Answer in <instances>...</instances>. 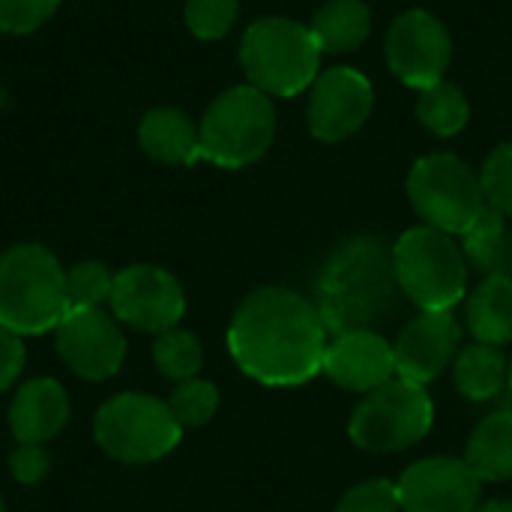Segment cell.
<instances>
[{"label": "cell", "instance_id": "1", "mask_svg": "<svg viewBox=\"0 0 512 512\" xmlns=\"http://www.w3.org/2000/svg\"><path fill=\"white\" fill-rule=\"evenodd\" d=\"M330 330L318 306L291 288H258L234 312L228 351L234 363L267 387H297L324 369Z\"/></svg>", "mask_w": 512, "mask_h": 512}, {"label": "cell", "instance_id": "2", "mask_svg": "<svg viewBox=\"0 0 512 512\" xmlns=\"http://www.w3.org/2000/svg\"><path fill=\"white\" fill-rule=\"evenodd\" d=\"M405 294L396 279L393 246L375 234L342 243L318 279V312L330 336L378 330L402 312Z\"/></svg>", "mask_w": 512, "mask_h": 512}, {"label": "cell", "instance_id": "3", "mask_svg": "<svg viewBox=\"0 0 512 512\" xmlns=\"http://www.w3.org/2000/svg\"><path fill=\"white\" fill-rule=\"evenodd\" d=\"M66 312V273L45 246L21 243L0 255V327L15 336H39L54 330Z\"/></svg>", "mask_w": 512, "mask_h": 512}, {"label": "cell", "instance_id": "4", "mask_svg": "<svg viewBox=\"0 0 512 512\" xmlns=\"http://www.w3.org/2000/svg\"><path fill=\"white\" fill-rule=\"evenodd\" d=\"M240 66L252 87L267 96H297L321 75V48L306 24L261 18L240 42Z\"/></svg>", "mask_w": 512, "mask_h": 512}, {"label": "cell", "instance_id": "5", "mask_svg": "<svg viewBox=\"0 0 512 512\" xmlns=\"http://www.w3.org/2000/svg\"><path fill=\"white\" fill-rule=\"evenodd\" d=\"M396 279L420 312H453L468 291V261L453 234L417 225L393 246Z\"/></svg>", "mask_w": 512, "mask_h": 512}, {"label": "cell", "instance_id": "6", "mask_svg": "<svg viewBox=\"0 0 512 512\" xmlns=\"http://www.w3.org/2000/svg\"><path fill=\"white\" fill-rule=\"evenodd\" d=\"M273 135V99L252 84H240L219 93L207 108L198 126L201 159L219 168H246L270 150Z\"/></svg>", "mask_w": 512, "mask_h": 512}, {"label": "cell", "instance_id": "7", "mask_svg": "<svg viewBox=\"0 0 512 512\" xmlns=\"http://www.w3.org/2000/svg\"><path fill=\"white\" fill-rule=\"evenodd\" d=\"M93 435L111 459L150 465L180 444L183 426L174 420L168 402L147 393H120L96 411Z\"/></svg>", "mask_w": 512, "mask_h": 512}, {"label": "cell", "instance_id": "8", "mask_svg": "<svg viewBox=\"0 0 512 512\" xmlns=\"http://www.w3.org/2000/svg\"><path fill=\"white\" fill-rule=\"evenodd\" d=\"M408 201L423 225L462 237L486 210L480 174L453 153H432L414 162L408 174Z\"/></svg>", "mask_w": 512, "mask_h": 512}, {"label": "cell", "instance_id": "9", "mask_svg": "<svg viewBox=\"0 0 512 512\" xmlns=\"http://www.w3.org/2000/svg\"><path fill=\"white\" fill-rule=\"evenodd\" d=\"M435 423V405L426 387L405 378H393L384 387L366 393L354 408L348 435L366 453H402L420 444Z\"/></svg>", "mask_w": 512, "mask_h": 512}, {"label": "cell", "instance_id": "10", "mask_svg": "<svg viewBox=\"0 0 512 512\" xmlns=\"http://www.w3.org/2000/svg\"><path fill=\"white\" fill-rule=\"evenodd\" d=\"M111 315L141 333H165L183 321L186 294L183 285L156 264H132L114 273Z\"/></svg>", "mask_w": 512, "mask_h": 512}, {"label": "cell", "instance_id": "11", "mask_svg": "<svg viewBox=\"0 0 512 512\" xmlns=\"http://www.w3.org/2000/svg\"><path fill=\"white\" fill-rule=\"evenodd\" d=\"M384 51L393 75L402 84L423 90L444 81L453 57V39L438 15L426 9H408L387 30Z\"/></svg>", "mask_w": 512, "mask_h": 512}, {"label": "cell", "instance_id": "12", "mask_svg": "<svg viewBox=\"0 0 512 512\" xmlns=\"http://www.w3.org/2000/svg\"><path fill=\"white\" fill-rule=\"evenodd\" d=\"M375 108V90L372 81L348 66H333L315 78L309 87V132L318 141L336 144L351 138L366 126Z\"/></svg>", "mask_w": 512, "mask_h": 512}, {"label": "cell", "instance_id": "13", "mask_svg": "<svg viewBox=\"0 0 512 512\" xmlns=\"http://www.w3.org/2000/svg\"><path fill=\"white\" fill-rule=\"evenodd\" d=\"M54 339L63 363L84 381H105L126 360V336L102 309H69L54 327Z\"/></svg>", "mask_w": 512, "mask_h": 512}, {"label": "cell", "instance_id": "14", "mask_svg": "<svg viewBox=\"0 0 512 512\" xmlns=\"http://www.w3.org/2000/svg\"><path fill=\"white\" fill-rule=\"evenodd\" d=\"M396 492L402 512H474L483 483L465 459L432 456L405 468Z\"/></svg>", "mask_w": 512, "mask_h": 512}, {"label": "cell", "instance_id": "15", "mask_svg": "<svg viewBox=\"0 0 512 512\" xmlns=\"http://www.w3.org/2000/svg\"><path fill=\"white\" fill-rule=\"evenodd\" d=\"M459 348L462 324L453 312H420L399 330L393 342L396 375L426 387L453 366Z\"/></svg>", "mask_w": 512, "mask_h": 512}, {"label": "cell", "instance_id": "16", "mask_svg": "<svg viewBox=\"0 0 512 512\" xmlns=\"http://www.w3.org/2000/svg\"><path fill=\"white\" fill-rule=\"evenodd\" d=\"M321 372L351 393H372L396 375L393 345L378 330H348L330 336Z\"/></svg>", "mask_w": 512, "mask_h": 512}, {"label": "cell", "instance_id": "17", "mask_svg": "<svg viewBox=\"0 0 512 512\" xmlns=\"http://www.w3.org/2000/svg\"><path fill=\"white\" fill-rule=\"evenodd\" d=\"M69 393L54 378H36L18 387L9 405V429L18 444H45L69 423Z\"/></svg>", "mask_w": 512, "mask_h": 512}, {"label": "cell", "instance_id": "18", "mask_svg": "<svg viewBox=\"0 0 512 512\" xmlns=\"http://www.w3.org/2000/svg\"><path fill=\"white\" fill-rule=\"evenodd\" d=\"M141 150L162 165H195L201 159L198 126L180 108H153L138 126Z\"/></svg>", "mask_w": 512, "mask_h": 512}, {"label": "cell", "instance_id": "19", "mask_svg": "<svg viewBox=\"0 0 512 512\" xmlns=\"http://www.w3.org/2000/svg\"><path fill=\"white\" fill-rule=\"evenodd\" d=\"M465 321L474 342L498 348L512 342V276H486L468 294Z\"/></svg>", "mask_w": 512, "mask_h": 512}, {"label": "cell", "instance_id": "20", "mask_svg": "<svg viewBox=\"0 0 512 512\" xmlns=\"http://www.w3.org/2000/svg\"><path fill=\"white\" fill-rule=\"evenodd\" d=\"M456 390L471 402H492L510 387V357L498 345H465L453 360Z\"/></svg>", "mask_w": 512, "mask_h": 512}, {"label": "cell", "instance_id": "21", "mask_svg": "<svg viewBox=\"0 0 512 512\" xmlns=\"http://www.w3.org/2000/svg\"><path fill=\"white\" fill-rule=\"evenodd\" d=\"M462 252L468 267L486 276H512V231L507 216L486 204L477 222L462 234Z\"/></svg>", "mask_w": 512, "mask_h": 512}, {"label": "cell", "instance_id": "22", "mask_svg": "<svg viewBox=\"0 0 512 512\" xmlns=\"http://www.w3.org/2000/svg\"><path fill=\"white\" fill-rule=\"evenodd\" d=\"M465 462L480 477V483L512 480V411L489 414L471 432Z\"/></svg>", "mask_w": 512, "mask_h": 512}, {"label": "cell", "instance_id": "23", "mask_svg": "<svg viewBox=\"0 0 512 512\" xmlns=\"http://www.w3.org/2000/svg\"><path fill=\"white\" fill-rule=\"evenodd\" d=\"M309 30L321 51L345 54L366 42L372 30V12L363 0H330L315 12Z\"/></svg>", "mask_w": 512, "mask_h": 512}, {"label": "cell", "instance_id": "24", "mask_svg": "<svg viewBox=\"0 0 512 512\" xmlns=\"http://www.w3.org/2000/svg\"><path fill=\"white\" fill-rule=\"evenodd\" d=\"M417 117H420V123L429 132H435L441 138H450V135H459L468 126L471 105H468L465 93L456 84L438 81V84L420 90V96H417Z\"/></svg>", "mask_w": 512, "mask_h": 512}, {"label": "cell", "instance_id": "25", "mask_svg": "<svg viewBox=\"0 0 512 512\" xmlns=\"http://www.w3.org/2000/svg\"><path fill=\"white\" fill-rule=\"evenodd\" d=\"M153 363L165 378H171L177 384L192 381V378H198L201 363H204L201 339L189 330H177V327L165 330L153 342Z\"/></svg>", "mask_w": 512, "mask_h": 512}, {"label": "cell", "instance_id": "26", "mask_svg": "<svg viewBox=\"0 0 512 512\" xmlns=\"http://www.w3.org/2000/svg\"><path fill=\"white\" fill-rule=\"evenodd\" d=\"M168 408L174 414V420L183 429H198L204 423H210L219 411V390L210 381L192 378L174 387V393L168 396Z\"/></svg>", "mask_w": 512, "mask_h": 512}, {"label": "cell", "instance_id": "27", "mask_svg": "<svg viewBox=\"0 0 512 512\" xmlns=\"http://www.w3.org/2000/svg\"><path fill=\"white\" fill-rule=\"evenodd\" d=\"M114 273L99 261H81L66 273L69 309H102L111 300Z\"/></svg>", "mask_w": 512, "mask_h": 512}, {"label": "cell", "instance_id": "28", "mask_svg": "<svg viewBox=\"0 0 512 512\" xmlns=\"http://www.w3.org/2000/svg\"><path fill=\"white\" fill-rule=\"evenodd\" d=\"M186 27L198 36V39H222L237 15H240V3L237 0H186Z\"/></svg>", "mask_w": 512, "mask_h": 512}, {"label": "cell", "instance_id": "29", "mask_svg": "<svg viewBox=\"0 0 512 512\" xmlns=\"http://www.w3.org/2000/svg\"><path fill=\"white\" fill-rule=\"evenodd\" d=\"M480 183L486 192L489 207L501 210L507 219L512 216V141L501 144L483 165Z\"/></svg>", "mask_w": 512, "mask_h": 512}, {"label": "cell", "instance_id": "30", "mask_svg": "<svg viewBox=\"0 0 512 512\" xmlns=\"http://www.w3.org/2000/svg\"><path fill=\"white\" fill-rule=\"evenodd\" d=\"M60 0H0V30L9 36H24L39 30L54 12Z\"/></svg>", "mask_w": 512, "mask_h": 512}, {"label": "cell", "instance_id": "31", "mask_svg": "<svg viewBox=\"0 0 512 512\" xmlns=\"http://www.w3.org/2000/svg\"><path fill=\"white\" fill-rule=\"evenodd\" d=\"M336 512H402L396 483L390 480H366L348 489Z\"/></svg>", "mask_w": 512, "mask_h": 512}, {"label": "cell", "instance_id": "32", "mask_svg": "<svg viewBox=\"0 0 512 512\" xmlns=\"http://www.w3.org/2000/svg\"><path fill=\"white\" fill-rule=\"evenodd\" d=\"M48 450L45 444H18V450L9 459L12 480L21 486H36L48 474Z\"/></svg>", "mask_w": 512, "mask_h": 512}, {"label": "cell", "instance_id": "33", "mask_svg": "<svg viewBox=\"0 0 512 512\" xmlns=\"http://www.w3.org/2000/svg\"><path fill=\"white\" fill-rule=\"evenodd\" d=\"M24 360H27V354H24L21 336L0 327V393H6L18 381V375L24 369Z\"/></svg>", "mask_w": 512, "mask_h": 512}, {"label": "cell", "instance_id": "34", "mask_svg": "<svg viewBox=\"0 0 512 512\" xmlns=\"http://www.w3.org/2000/svg\"><path fill=\"white\" fill-rule=\"evenodd\" d=\"M474 512H512L510 498H498V501H489V504H480Z\"/></svg>", "mask_w": 512, "mask_h": 512}, {"label": "cell", "instance_id": "35", "mask_svg": "<svg viewBox=\"0 0 512 512\" xmlns=\"http://www.w3.org/2000/svg\"><path fill=\"white\" fill-rule=\"evenodd\" d=\"M507 390L512 393V357H510V387H507Z\"/></svg>", "mask_w": 512, "mask_h": 512}, {"label": "cell", "instance_id": "36", "mask_svg": "<svg viewBox=\"0 0 512 512\" xmlns=\"http://www.w3.org/2000/svg\"><path fill=\"white\" fill-rule=\"evenodd\" d=\"M0 512H6V504H3V498H0Z\"/></svg>", "mask_w": 512, "mask_h": 512}]
</instances>
